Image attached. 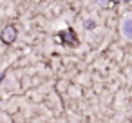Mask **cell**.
Segmentation results:
<instances>
[{
	"label": "cell",
	"instance_id": "1",
	"mask_svg": "<svg viewBox=\"0 0 132 123\" xmlns=\"http://www.w3.org/2000/svg\"><path fill=\"white\" fill-rule=\"evenodd\" d=\"M15 38H16V29H15L13 26H7V27L2 29V40H4L6 44H11Z\"/></svg>",
	"mask_w": 132,
	"mask_h": 123
},
{
	"label": "cell",
	"instance_id": "2",
	"mask_svg": "<svg viewBox=\"0 0 132 123\" xmlns=\"http://www.w3.org/2000/svg\"><path fill=\"white\" fill-rule=\"evenodd\" d=\"M130 27H132V20L125 18V22H123V35H125V38H130V35H132Z\"/></svg>",
	"mask_w": 132,
	"mask_h": 123
},
{
	"label": "cell",
	"instance_id": "3",
	"mask_svg": "<svg viewBox=\"0 0 132 123\" xmlns=\"http://www.w3.org/2000/svg\"><path fill=\"white\" fill-rule=\"evenodd\" d=\"M94 27V22L92 20H85V29H92Z\"/></svg>",
	"mask_w": 132,
	"mask_h": 123
},
{
	"label": "cell",
	"instance_id": "4",
	"mask_svg": "<svg viewBox=\"0 0 132 123\" xmlns=\"http://www.w3.org/2000/svg\"><path fill=\"white\" fill-rule=\"evenodd\" d=\"M123 2H128V0H123Z\"/></svg>",
	"mask_w": 132,
	"mask_h": 123
}]
</instances>
